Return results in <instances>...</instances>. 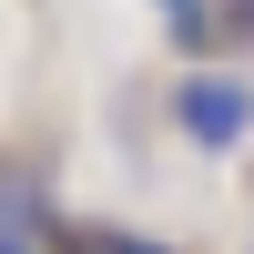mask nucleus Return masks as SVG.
Segmentation results:
<instances>
[{"mask_svg":"<svg viewBox=\"0 0 254 254\" xmlns=\"http://www.w3.org/2000/svg\"><path fill=\"white\" fill-rule=\"evenodd\" d=\"M173 132L193 153H244L254 142V81L244 71H183L173 81Z\"/></svg>","mask_w":254,"mask_h":254,"instance_id":"1","label":"nucleus"},{"mask_svg":"<svg viewBox=\"0 0 254 254\" xmlns=\"http://www.w3.org/2000/svg\"><path fill=\"white\" fill-rule=\"evenodd\" d=\"M163 31H173L183 51H203V41H214V0H163Z\"/></svg>","mask_w":254,"mask_h":254,"instance_id":"2","label":"nucleus"},{"mask_svg":"<svg viewBox=\"0 0 254 254\" xmlns=\"http://www.w3.org/2000/svg\"><path fill=\"white\" fill-rule=\"evenodd\" d=\"M102 254H173V244H142V234H102Z\"/></svg>","mask_w":254,"mask_h":254,"instance_id":"3","label":"nucleus"},{"mask_svg":"<svg viewBox=\"0 0 254 254\" xmlns=\"http://www.w3.org/2000/svg\"><path fill=\"white\" fill-rule=\"evenodd\" d=\"M0 254H31V244H20V234H0Z\"/></svg>","mask_w":254,"mask_h":254,"instance_id":"4","label":"nucleus"},{"mask_svg":"<svg viewBox=\"0 0 254 254\" xmlns=\"http://www.w3.org/2000/svg\"><path fill=\"white\" fill-rule=\"evenodd\" d=\"M71 254H102V234H92V244H71Z\"/></svg>","mask_w":254,"mask_h":254,"instance_id":"5","label":"nucleus"}]
</instances>
